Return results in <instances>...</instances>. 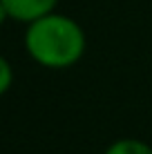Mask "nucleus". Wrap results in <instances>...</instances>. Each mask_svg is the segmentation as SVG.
I'll use <instances>...</instances> for the list:
<instances>
[{"instance_id": "1", "label": "nucleus", "mask_w": 152, "mask_h": 154, "mask_svg": "<svg viewBox=\"0 0 152 154\" xmlns=\"http://www.w3.org/2000/svg\"><path fill=\"white\" fill-rule=\"evenodd\" d=\"M25 49L40 67L67 69L83 58L87 49V38L74 18L51 11L27 25Z\"/></svg>"}, {"instance_id": "2", "label": "nucleus", "mask_w": 152, "mask_h": 154, "mask_svg": "<svg viewBox=\"0 0 152 154\" xmlns=\"http://www.w3.org/2000/svg\"><path fill=\"white\" fill-rule=\"evenodd\" d=\"M5 7H7L11 20H18V23H34L40 16H47L51 11H56V5L58 0H2Z\"/></svg>"}, {"instance_id": "3", "label": "nucleus", "mask_w": 152, "mask_h": 154, "mask_svg": "<svg viewBox=\"0 0 152 154\" xmlns=\"http://www.w3.org/2000/svg\"><path fill=\"white\" fill-rule=\"evenodd\" d=\"M103 154H152V145L141 139H116L114 143H110L107 150Z\"/></svg>"}, {"instance_id": "4", "label": "nucleus", "mask_w": 152, "mask_h": 154, "mask_svg": "<svg viewBox=\"0 0 152 154\" xmlns=\"http://www.w3.org/2000/svg\"><path fill=\"white\" fill-rule=\"evenodd\" d=\"M14 85V67L2 54H0V96L7 94Z\"/></svg>"}, {"instance_id": "5", "label": "nucleus", "mask_w": 152, "mask_h": 154, "mask_svg": "<svg viewBox=\"0 0 152 154\" xmlns=\"http://www.w3.org/2000/svg\"><path fill=\"white\" fill-rule=\"evenodd\" d=\"M7 20H11V16H9V11H7V7H5V2L0 0V27H2Z\"/></svg>"}]
</instances>
